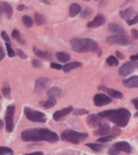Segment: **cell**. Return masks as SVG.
Returning a JSON list of instances; mask_svg holds the SVG:
<instances>
[{
	"instance_id": "1",
	"label": "cell",
	"mask_w": 138,
	"mask_h": 155,
	"mask_svg": "<svg viewBox=\"0 0 138 155\" xmlns=\"http://www.w3.org/2000/svg\"><path fill=\"white\" fill-rule=\"evenodd\" d=\"M21 139L25 142H40L46 141L55 143L59 140V137L55 131L47 128H32L21 132Z\"/></svg>"
},
{
	"instance_id": "2",
	"label": "cell",
	"mask_w": 138,
	"mask_h": 155,
	"mask_svg": "<svg viewBox=\"0 0 138 155\" xmlns=\"http://www.w3.org/2000/svg\"><path fill=\"white\" fill-rule=\"evenodd\" d=\"M100 117H106L111 122L120 127H126L129 122L131 112L125 108H120L118 110H108L99 113Z\"/></svg>"
},
{
	"instance_id": "3",
	"label": "cell",
	"mask_w": 138,
	"mask_h": 155,
	"mask_svg": "<svg viewBox=\"0 0 138 155\" xmlns=\"http://www.w3.org/2000/svg\"><path fill=\"white\" fill-rule=\"evenodd\" d=\"M71 45L74 51L78 53H87V52H96L99 54H101V49L99 48L96 41L88 38L84 39H72L71 41Z\"/></svg>"
},
{
	"instance_id": "4",
	"label": "cell",
	"mask_w": 138,
	"mask_h": 155,
	"mask_svg": "<svg viewBox=\"0 0 138 155\" xmlns=\"http://www.w3.org/2000/svg\"><path fill=\"white\" fill-rule=\"evenodd\" d=\"M88 138L87 133L79 132V131H73V130H66L61 133V139L64 141L71 143V144H80L84 140Z\"/></svg>"
},
{
	"instance_id": "5",
	"label": "cell",
	"mask_w": 138,
	"mask_h": 155,
	"mask_svg": "<svg viewBox=\"0 0 138 155\" xmlns=\"http://www.w3.org/2000/svg\"><path fill=\"white\" fill-rule=\"evenodd\" d=\"M24 112L26 118L30 120L31 122L35 123H46L47 121V117L43 112L33 110L29 107H25Z\"/></svg>"
},
{
	"instance_id": "6",
	"label": "cell",
	"mask_w": 138,
	"mask_h": 155,
	"mask_svg": "<svg viewBox=\"0 0 138 155\" xmlns=\"http://www.w3.org/2000/svg\"><path fill=\"white\" fill-rule=\"evenodd\" d=\"M131 151H132L131 146L128 142L120 141V142L115 143L114 146L110 148V150L108 151V153L110 155H118V153L121 152L129 153H131Z\"/></svg>"
},
{
	"instance_id": "7",
	"label": "cell",
	"mask_w": 138,
	"mask_h": 155,
	"mask_svg": "<svg viewBox=\"0 0 138 155\" xmlns=\"http://www.w3.org/2000/svg\"><path fill=\"white\" fill-rule=\"evenodd\" d=\"M14 113H15V106L9 105L6 109V113L5 117V129L8 132H12L14 129Z\"/></svg>"
},
{
	"instance_id": "8",
	"label": "cell",
	"mask_w": 138,
	"mask_h": 155,
	"mask_svg": "<svg viewBox=\"0 0 138 155\" xmlns=\"http://www.w3.org/2000/svg\"><path fill=\"white\" fill-rule=\"evenodd\" d=\"M106 42L109 43V44H116V45H120V46H127L129 43V40L125 35L117 34V35L108 37L106 39Z\"/></svg>"
},
{
	"instance_id": "9",
	"label": "cell",
	"mask_w": 138,
	"mask_h": 155,
	"mask_svg": "<svg viewBox=\"0 0 138 155\" xmlns=\"http://www.w3.org/2000/svg\"><path fill=\"white\" fill-rule=\"evenodd\" d=\"M93 101H94V104L98 107L105 106V105H107L113 102L112 98L109 97L108 96H106L103 93L96 94L93 97Z\"/></svg>"
},
{
	"instance_id": "10",
	"label": "cell",
	"mask_w": 138,
	"mask_h": 155,
	"mask_svg": "<svg viewBox=\"0 0 138 155\" xmlns=\"http://www.w3.org/2000/svg\"><path fill=\"white\" fill-rule=\"evenodd\" d=\"M51 83V81L49 80V78L46 77H40L38 78L35 83H34V90L36 92H41L44 91L45 90H47L49 88V86Z\"/></svg>"
},
{
	"instance_id": "11",
	"label": "cell",
	"mask_w": 138,
	"mask_h": 155,
	"mask_svg": "<svg viewBox=\"0 0 138 155\" xmlns=\"http://www.w3.org/2000/svg\"><path fill=\"white\" fill-rule=\"evenodd\" d=\"M135 68H136V63L134 61H129V62H126L120 68L119 73L122 76H127L132 73L135 70Z\"/></svg>"
},
{
	"instance_id": "12",
	"label": "cell",
	"mask_w": 138,
	"mask_h": 155,
	"mask_svg": "<svg viewBox=\"0 0 138 155\" xmlns=\"http://www.w3.org/2000/svg\"><path fill=\"white\" fill-rule=\"evenodd\" d=\"M106 23V18L103 16L102 14H98L97 16L93 18V20L90 21L87 24V27L90 28H97Z\"/></svg>"
},
{
	"instance_id": "13",
	"label": "cell",
	"mask_w": 138,
	"mask_h": 155,
	"mask_svg": "<svg viewBox=\"0 0 138 155\" xmlns=\"http://www.w3.org/2000/svg\"><path fill=\"white\" fill-rule=\"evenodd\" d=\"M73 110V108L71 106L66 107V108H64L60 110H57L54 114H53V119L55 121H59L60 119H62L63 117H66L67 115H69L71 111Z\"/></svg>"
},
{
	"instance_id": "14",
	"label": "cell",
	"mask_w": 138,
	"mask_h": 155,
	"mask_svg": "<svg viewBox=\"0 0 138 155\" xmlns=\"http://www.w3.org/2000/svg\"><path fill=\"white\" fill-rule=\"evenodd\" d=\"M111 131V127L107 123H101L100 125L98 127L95 131H93L94 135L96 136H103L105 137L109 133V131Z\"/></svg>"
},
{
	"instance_id": "15",
	"label": "cell",
	"mask_w": 138,
	"mask_h": 155,
	"mask_svg": "<svg viewBox=\"0 0 138 155\" xmlns=\"http://www.w3.org/2000/svg\"><path fill=\"white\" fill-rule=\"evenodd\" d=\"M101 118L99 117V115L97 114H91L88 116L87 117V124L91 127H98L101 124Z\"/></svg>"
},
{
	"instance_id": "16",
	"label": "cell",
	"mask_w": 138,
	"mask_h": 155,
	"mask_svg": "<svg viewBox=\"0 0 138 155\" xmlns=\"http://www.w3.org/2000/svg\"><path fill=\"white\" fill-rule=\"evenodd\" d=\"M99 90H104L105 92H106L109 96H111L112 97L117 98V99H121L123 97L122 92L118 91V90H115L114 89H108L106 87H104V86H100L99 87Z\"/></svg>"
},
{
	"instance_id": "17",
	"label": "cell",
	"mask_w": 138,
	"mask_h": 155,
	"mask_svg": "<svg viewBox=\"0 0 138 155\" xmlns=\"http://www.w3.org/2000/svg\"><path fill=\"white\" fill-rule=\"evenodd\" d=\"M0 7L2 9L3 12L5 13L6 17L8 18H11L12 14H13V9L12 7V5L8 4L7 2H1V5H0Z\"/></svg>"
},
{
	"instance_id": "18",
	"label": "cell",
	"mask_w": 138,
	"mask_h": 155,
	"mask_svg": "<svg viewBox=\"0 0 138 155\" xmlns=\"http://www.w3.org/2000/svg\"><path fill=\"white\" fill-rule=\"evenodd\" d=\"M124 86L127 88H138V75L132 76L123 81Z\"/></svg>"
},
{
	"instance_id": "19",
	"label": "cell",
	"mask_w": 138,
	"mask_h": 155,
	"mask_svg": "<svg viewBox=\"0 0 138 155\" xmlns=\"http://www.w3.org/2000/svg\"><path fill=\"white\" fill-rule=\"evenodd\" d=\"M33 51L34 53V54L38 57L42 58V59H46V60H49L51 58V54L48 52V51H42L40 50L39 48H37L36 47H34L33 48Z\"/></svg>"
},
{
	"instance_id": "20",
	"label": "cell",
	"mask_w": 138,
	"mask_h": 155,
	"mask_svg": "<svg viewBox=\"0 0 138 155\" xmlns=\"http://www.w3.org/2000/svg\"><path fill=\"white\" fill-rule=\"evenodd\" d=\"M82 8L81 6L78 4H72L70 9H69V15L71 18H74L75 16H77L78 14H79L81 12Z\"/></svg>"
},
{
	"instance_id": "21",
	"label": "cell",
	"mask_w": 138,
	"mask_h": 155,
	"mask_svg": "<svg viewBox=\"0 0 138 155\" xmlns=\"http://www.w3.org/2000/svg\"><path fill=\"white\" fill-rule=\"evenodd\" d=\"M108 29L111 32H114V33H118V34H122V35H123L125 33L123 27L121 26L120 25L115 24V23H111V24L108 25Z\"/></svg>"
},
{
	"instance_id": "22",
	"label": "cell",
	"mask_w": 138,
	"mask_h": 155,
	"mask_svg": "<svg viewBox=\"0 0 138 155\" xmlns=\"http://www.w3.org/2000/svg\"><path fill=\"white\" fill-rule=\"evenodd\" d=\"M62 90L58 87H52L48 90V96L49 98H57L61 96Z\"/></svg>"
},
{
	"instance_id": "23",
	"label": "cell",
	"mask_w": 138,
	"mask_h": 155,
	"mask_svg": "<svg viewBox=\"0 0 138 155\" xmlns=\"http://www.w3.org/2000/svg\"><path fill=\"white\" fill-rule=\"evenodd\" d=\"M82 64L80 62H78V61H74V62H70V63H68V64H65L64 66H63V69H64V72H70L71 70H72V69H75V68H79V67H81Z\"/></svg>"
},
{
	"instance_id": "24",
	"label": "cell",
	"mask_w": 138,
	"mask_h": 155,
	"mask_svg": "<svg viewBox=\"0 0 138 155\" xmlns=\"http://www.w3.org/2000/svg\"><path fill=\"white\" fill-rule=\"evenodd\" d=\"M57 59L61 62H67L71 60V55L64 52H58L56 54Z\"/></svg>"
},
{
	"instance_id": "25",
	"label": "cell",
	"mask_w": 138,
	"mask_h": 155,
	"mask_svg": "<svg viewBox=\"0 0 138 155\" xmlns=\"http://www.w3.org/2000/svg\"><path fill=\"white\" fill-rule=\"evenodd\" d=\"M133 12H134V9L129 7V8L124 10V11H122V12H120V14H121V16H122V18H125V19H127V20H129L130 17L133 14Z\"/></svg>"
},
{
	"instance_id": "26",
	"label": "cell",
	"mask_w": 138,
	"mask_h": 155,
	"mask_svg": "<svg viewBox=\"0 0 138 155\" xmlns=\"http://www.w3.org/2000/svg\"><path fill=\"white\" fill-rule=\"evenodd\" d=\"M86 147H90L94 152H100L103 148V145L101 143H87Z\"/></svg>"
},
{
	"instance_id": "27",
	"label": "cell",
	"mask_w": 138,
	"mask_h": 155,
	"mask_svg": "<svg viewBox=\"0 0 138 155\" xmlns=\"http://www.w3.org/2000/svg\"><path fill=\"white\" fill-rule=\"evenodd\" d=\"M44 22H45V17L39 12H36L34 14V23L37 25H41L44 24Z\"/></svg>"
},
{
	"instance_id": "28",
	"label": "cell",
	"mask_w": 138,
	"mask_h": 155,
	"mask_svg": "<svg viewBox=\"0 0 138 155\" xmlns=\"http://www.w3.org/2000/svg\"><path fill=\"white\" fill-rule=\"evenodd\" d=\"M12 38H14V39H15L17 41H19V43L25 44V41L23 40V38H22V36H21V34H20L19 30L14 29V30L12 31Z\"/></svg>"
},
{
	"instance_id": "29",
	"label": "cell",
	"mask_w": 138,
	"mask_h": 155,
	"mask_svg": "<svg viewBox=\"0 0 138 155\" xmlns=\"http://www.w3.org/2000/svg\"><path fill=\"white\" fill-rule=\"evenodd\" d=\"M57 104V99L56 98H49L47 101H45L44 104H42V106L44 107L45 109H49L52 108L56 105Z\"/></svg>"
},
{
	"instance_id": "30",
	"label": "cell",
	"mask_w": 138,
	"mask_h": 155,
	"mask_svg": "<svg viewBox=\"0 0 138 155\" xmlns=\"http://www.w3.org/2000/svg\"><path fill=\"white\" fill-rule=\"evenodd\" d=\"M22 21H23V23L26 27H32L33 25V18L28 15H25V16L22 17Z\"/></svg>"
},
{
	"instance_id": "31",
	"label": "cell",
	"mask_w": 138,
	"mask_h": 155,
	"mask_svg": "<svg viewBox=\"0 0 138 155\" xmlns=\"http://www.w3.org/2000/svg\"><path fill=\"white\" fill-rule=\"evenodd\" d=\"M106 63L111 67H114V66H117L119 64V61L115 56L111 55V56H108L106 59Z\"/></svg>"
},
{
	"instance_id": "32",
	"label": "cell",
	"mask_w": 138,
	"mask_h": 155,
	"mask_svg": "<svg viewBox=\"0 0 138 155\" xmlns=\"http://www.w3.org/2000/svg\"><path fill=\"white\" fill-rule=\"evenodd\" d=\"M115 138H116V135H106L105 137L98 139V142H99V143H107L109 141H112Z\"/></svg>"
},
{
	"instance_id": "33",
	"label": "cell",
	"mask_w": 138,
	"mask_h": 155,
	"mask_svg": "<svg viewBox=\"0 0 138 155\" xmlns=\"http://www.w3.org/2000/svg\"><path fill=\"white\" fill-rule=\"evenodd\" d=\"M12 154V150L6 147H0V155Z\"/></svg>"
},
{
	"instance_id": "34",
	"label": "cell",
	"mask_w": 138,
	"mask_h": 155,
	"mask_svg": "<svg viewBox=\"0 0 138 155\" xmlns=\"http://www.w3.org/2000/svg\"><path fill=\"white\" fill-rule=\"evenodd\" d=\"M5 47H6V51H7V54H8L9 57H14L15 54H16V53H15V51L12 49V48L11 47V45L8 44V43H5Z\"/></svg>"
},
{
	"instance_id": "35",
	"label": "cell",
	"mask_w": 138,
	"mask_h": 155,
	"mask_svg": "<svg viewBox=\"0 0 138 155\" xmlns=\"http://www.w3.org/2000/svg\"><path fill=\"white\" fill-rule=\"evenodd\" d=\"M88 113H89V111L83 108H79V109H77L74 110V115H76V116H82V115L88 114Z\"/></svg>"
},
{
	"instance_id": "36",
	"label": "cell",
	"mask_w": 138,
	"mask_h": 155,
	"mask_svg": "<svg viewBox=\"0 0 138 155\" xmlns=\"http://www.w3.org/2000/svg\"><path fill=\"white\" fill-rule=\"evenodd\" d=\"M2 93H3V96L5 97L10 98L11 97V88L9 86H5L2 89Z\"/></svg>"
},
{
	"instance_id": "37",
	"label": "cell",
	"mask_w": 138,
	"mask_h": 155,
	"mask_svg": "<svg viewBox=\"0 0 138 155\" xmlns=\"http://www.w3.org/2000/svg\"><path fill=\"white\" fill-rule=\"evenodd\" d=\"M17 54L19 55V57L20 58V59H22V60H26V58H27V55H26V54L25 53L23 50H21V49H17Z\"/></svg>"
},
{
	"instance_id": "38",
	"label": "cell",
	"mask_w": 138,
	"mask_h": 155,
	"mask_svg": "<svg viewBox=\"0 0 138 155\" xmlns=\"http://www.w3.org/2000/svg\"><path fill=\"white\" fill-rule=\"evenodd\" d=\"M127 23L129 25H133L138 23V13L136 14V16L134 17L133 18H130L129 20H127Z\"/></svg>"
},
{
	"instance_id": "39",
	"label": "cell",
	"mask_w": 138,
	"mask_h": 155,
	"mask_svg": "<svg viewBox=\"0 0 138 155\" xmlns=\"http://www.w3.org/2000/svg\"><path fill=\"white\" fill-rule=\"evenodd\" d=\"M1 36H2L3 40L5 41L6 43H8V44H10V43H11V40H10V37H9L8 34L6 33V32H5V31H3V32L1 33Z\"/></svg>"
},
{
	"instance_id": "40",
	"label": "cell",
	"mask_w": 138,
	"mask_h": 155,
	"mask_svg": "<svg viewBox=\"0 0 138 155\" xmlns=\"http://www.w3.org/2000/svg\"><path fill=\"white\" fill-rule=\"evenodd\" d=\"M91 10L89 8H86L85 9L83 12H82V14H81V17L82 18H87V17L89 16V15H91Z\"/></svg>"
},
{
	"instance_id": "41",
	"label": "cell",
	"mask_w": 138,
	"mask_h": 155,
	"mask_svg": "<svg viewBox=\"0 0 138 155\" xmlns=\"http://www.w3.org/2000/svg\"><path fill=\"white\" fill-rule=\"evenodd\" d=\"M33 66L35 67V68H41V67H42V63H41L39 60L34 59V60L33 61Z\"/></svg>"
},
{
	"instance_id": "42",
	"label": "cell",
	"mask_w": 138,
	"mask_h": 155,
	"mask_svg": "<svg viewBox=\"0 0 138 155\" xmlns=\"http://www.w3.org/2000/svg\"><path fill=\"white\" fill-rule=\"evenodd\" d=\"M50 67H51L52 68H54V69H62V68H63V66L58 64V63H56V62H52V63L50 64Z\"/></svg>"
},
{
	"instance_id": "43",
	"label": "cell",
	"mask_w": 138,
	"mask_h": 155,
	"mask_svg": "<svg viewBox=\"0 0 138 155\" xmlns=\"http://www.w3.org/2000/svg\"><path fill=\"white\" fill-rule=\"evenodd\" d=\"M5 51L3 48L0 46V61H2L3 59H5Z\"/></svg>"
},
{
	"instance_id": "44",
	"label": "cell",
	"mask_w": 138,
	"mask_h": 155,
	"mask_svg": "<svg viewBox=\"0 0 138 155\" xmlns=\"http://www.w3.org/2000/svg\"><path fill=\"white\" fill-rule=\"evenodd\" d=\"M131 33H132V35H133V37H134L135 39H138V30L137 29H133V30L131 31Z\"/></svg>"
},
{
	"instance_id": "45",
	"label": "cell",
	"mask_w": 138,
	"mask_h": 155,
	"mask_svg": "<svg viewBox=\"0 0 138 155\" xmlns=\"http://www.w3.org/2000/svg\"><path fill=\"white\" fill-rule=\"evenodd\" d=\"M130 59H131V61H137V60H138V54H134V55H131V56H130Z\"/></svg>"
},
{
	"instance_id": "46",
	"label": "cell",
	"mask_w": 138,
	"mask_h": 155,
	"mask_svg": "<svg viewBox=\"0 0 138 155\" xmlns=\"http://www.w3.org/2000/svg\"><path fill=\"white\" fill-rule=\"evenodd\" d=\"M132 104H133L135 105V107H136V108L138 110V98L132 100Z\"/></svg>"
},
{
	"instance_id": "47",
	"label": "cell",
	"mask_w": 138,
	"mask_h": 155,
	"mask_svg": "<svg viewBox=\"0 0 138 155\" xmlns=\"http://www.w3.org/2000/svg\"><path fill=\"white\" fill-rule=\"evenodd\" d=\"M26 8V6H25L24 5H18V11H19V12H21V11H24V9Z\"/></svg>"
},
{
	"instance_id": "48",
	"label": "cell",
	"mask_w": 138,
	"mask_h": 155,
	"mask_svg": "<svg viewBox=\"0 0 138 155\" xmlns=\"http://www.w3.org/2000/svg\"><path fill=\"white\" fill-rule=\"evenodd\" d=\"M25 155H44V154H43V153H41V152H34V153H27V154H25Z\"/></svg>"
},
{
	"instance_id": "49",
	"label": "cell",
	"mask_w": 138,
	"mask_h": 155,
	"mask_svg": "<svg viewBox=\"0 0 138 155\" xmlns=\"http://www.w3.org/2000/svg\"><path fill=\"white\" fill-rule=\"evenodd\" d=\"M116 54H117V56L119 57V59H123V58H124V56L121 54V52H119V51L116 52Z\"/></svg>"
},
{
	"instance_id": "50",
	"label": "cell",
	"mask_w": 138,
	"mask_h": 155,
	"mask_svg": "<svg viewBox=\"0 0 138 155\" xmlns=\"http://www.w3.org/2000/svg\"><path fill=\"white\" fill-rule=\"evenodd\" d=\"M3 125H4V123H3V121H2V120L0 119V129H2Z\"/></svg>"
},
{
	"instance_id": "51",
	"label": "cell",
	"mask_w": 138,
	"mask_h": 155,
	"mask_svg": "<svg viewBox=\"0 0 138 155\" xmlns=\"http://www.w3.org/2000/svg\"><path fill=\"white\" fill-rule=\"evenodd\" d=\"M43 3H45V4H47V5H49V2H48V1H42Z\"/></svg>"
},
{
	"instance_id": "52",
	"label": "cell",
	"mask_w": 138,
	"mask_h": 155,
	"mask_svg": "<svg viewBox=\"0 0 138 155\" xmlns=\"http://www.w3.org/2000/svg\"><path fill=\"white\" fill-rule=\"evenodd\" d=\"M2 12H3V11H2V9H1V7H0V14H1Z\"/></svg>"
},
{
	"instance_id": "53",
	"label": "cell",
	"mask_w": 138,
	"mask_h": 155,
	"mask_svg": "<svg viewBox=\"0 0 138 155\" xmlns=\"http://www.w3.org/2000/svg\"><path fill=\"white\" fill-rule=\"evenodd\" d=\"M136 117H138V112H136Z\"/></svg>"
},
{
	"instance_id": "54",
	"label": "cell",
	"mask_w": 138,
	"mask_h": 155,
	"mask_svg": "<svg viewBox=\"0 0 138 155\" xmlns=\"http://www.w3.org/2000/svg\"><path fill=\"white\" fill-rule=\"evenodd\" d=\"M1 98H2V97H1V95H0V99H1Z\"/></svg>"
},
{
	"instance_id": "55",
	"label": "cell",
	"mask_w": 138,
	"mask_h": 155,
	"mask_svg": "<svg viewBox=\"0 0 138 155\" xmlns=\"http://www.w3.org/2000/svg\"><path fill=\"white\" fill-rule=\"evenodd\" d=\"M137 139H138V138H137Z\"/></svg>"
}]
</instances>
